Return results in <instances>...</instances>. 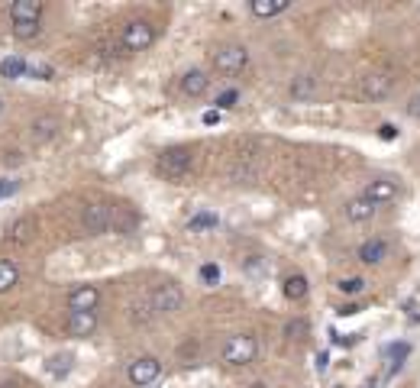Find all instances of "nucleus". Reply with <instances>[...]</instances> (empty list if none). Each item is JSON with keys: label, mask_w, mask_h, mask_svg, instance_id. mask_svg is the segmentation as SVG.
I'll return each mask as SVG.
<instances>
[{"label": "nucleus", "mask_w": 420, "mask_h": 388, "mask_svg": "<svg viewBox=\"0 0 420 388\" xmlns=\"http://www.w3.org/2000/svg\"><path fill=\"white\" fill-rule=\"evenodd\" d=\"M191 168H194V153L188 146H168V149L159 153V159H155V172H159L162 178H168V182L188 178Z\"/></svg>", "instance_id": "nucleus-1"}, {"label": "nucleus", "mask_w": 420, "mask_h": 388, "mask_svg": "<svg viewBox=\"0 0 420 388\" xmlns=\"http://www.w3.org/2000/svg\"><path fill=\"white\" fill-rule=\"evenodd\" d=\"M155 42V26L149 20H130L120 33V46L126 52H145Z\"/></svg>", "instance_id": "nucleus-2"}, {"label": "nucleus", "mask_w": 420, "mask_h": 388, "mask_svg": "<svg viewBox=\"0 0 420 388\" xmlns=\"http://www.w3.org/2000/svg\"><path fill=\"white\" fill-rule=\"evenodd\" d=\"M256 353H259L256 336L252 334H236V336H229L227 346H223V363L227 365H249L252 359H256Z\"/></svg>", "instance_id": "nucleus-3"}, {"label": "nucleus", "mask_w": 420, "mask_h": 388, "mask_svg": "<svg viewBox=\"0 0 420 388\" xmlns=\"http://www.w3.org/2000/svg\"><path fill=\"white\" fill-rule=\"evenodd\" d=\"M210 61H214V69L220 71V75H239V71H246V65H249V49L246 46H220L210 55Z\"/></svg>", "instance_id": "nucleus-4"}, {"label": "nucleus", "mask_w": 420, "mask_h": 388, "mask_svg": "<svg viewBox=\"0 0 420 388\" xmlns=\"http://www.w3.org/2000/svg\"><path fill=\"white\" fill-rule=\"evenodd\" d=\"M184 305V291L178 288L175 282H162L152 288V295H149V307H152V314H175L181 311Z\"/></svg>", "instance_id": "nucleus-5"}, {"label": "nucleus", "mask_w": 420, "mask_h": 388, "mask_svg": "<svg viewBox=\"0 0 420 388\" xmlns=\"http://www.w3.org/2000/svg\"><path fill=\"white\" fill-rule=\"evenodd\" d=\"M391 88H395V78H391L388 71H368V75L359 81V98L375 104V100L388 98Z\"/></svg>", "instance_id": "nucleus-6"}, {"label": "nucleus", "mask_w": 420, "mask_h": 388, "mask_svg": "<svg viewBox=\"0 0 420 388\" xmlns=\"http://www.w3.org/2000/svg\"><path fill=\"white\" fill-rule=\"evenodd\" d=\"M81 223L84 230L91 236H100V233H107L110 227H114V207L107 204H88L81 213Z\"/></svg>", "instance_id": "nucleus-7"}, {"label": "nucleus", "mask_w": 420, "mask_h": 388, "mask_svg": "<svg viewBox=\"0 0 420 388\" xmlns=\"http://www.w3.org/2000/svg\"><path fill=\"white\" fill-rule=\"evenodd\" d=\"M126 375H130L133 385L145 388V385H152V382L162 375V363L155 356H139V359H133V363H130Z\"/></svg>", "instance_id": "nucleus-8"}, {"label": "nucleus", "mask_w": 420, "mask_h": 388, "mask_svg": "<svg viewBox=\"0 0 420 388\" xmlns=\"http://www.w3.org/2000/svg\"><path fill=\"white\" fill-rule=\"evenodd\" d=\"M97 305H100V288H97V285H78V288L68 295L71 314H78V311H97Z\"/></svg>", "instance_id": "nucleus-9"}, {"label": "nucleus", "mask_w": 420, "mask_h": 388, "mask_svg": "<svg viewBox=\"0 0 420 388\" xmlns=\"http://www.w3.org/2000/svg\"><path fill=\"white\" fill-rule=\"evenodd\" d=\"M362 198H368L375 207L391 204V201L397 198V182H391V178H372V182L366 184V194H362Z\"/></svg>", "instance_id": "nucleus-10"}, {"label": "nucleus", "mask_w": 420, "mask_h": 388, "mask_svg": "<svg viewBox=\"0 0 420 388\" xmlns=\"http://www.w3.org/2000/svg\"><path fill=\"white\" fill-rule=\"evenodd\" d=\"M288 91H291V98H294V100L307 104V100L320 98V78H313V75H298V78H291Z\"/></svg>", "instance_id": "nucleus-11"}, {"label": "nucleus", "mask_w": 420, "mask_h": 388, "mask_svg": "<svg viewBox=\"0 0 420 388\" xmlns=\"http://www.w3.org/2000/svg\"><path fill=\"white\" fill-rule=\"evenodd\" d=\"M262 175L259 165H252V155H233V162H229L227 168V178L229 182H256V178Z\"/></svg>", "instance_id": "nucleus-12"}, {"label": "nucleus", "mask_w": 420, "mask_h": 388, "mask_svg": "<svg viewBox=\"0 0 420 388\" xmlns=\"http://www.w3.org/2000/svg\"><path fill=\"white\" fill-rule=\"evenodd\" d=\"M385 256H388V240L385 236H372L359 246V262L362 266H382Z\"/></svg>", "instance_id": "nucleus-13"}, {"label": "nucleus", "mask_w": 420, "mask_h": 388, "mask_svg": "<svg viewBox=\"0 0 420 388\" xmlns=\"http://www.w3.org/2000/svg\"><path fill=\"white\" fill-rule=\"evenodd\" d=\"M181 91L188 94V98H204L207 91H210V75H207L204 69H191L181 75Z\"/></svg>", "instance_id": "nucleus-14"}, {"label": "nucleus", "mask_w": 420, "mask_h": 388, "mask_svg": "<svg viewBox=\"0 0 420 388\" xmlns=\"http://www.w3.org/2000/svg\"><path fill=\"white\" fill-rule=\"evenodd\" d=\"M10 20L13 23H39L42 20V0H16L10 7Z\"/></svg>", "instance_id": "nucleus-15"}, {"label": "nucleus", "mask_w": 420, "mask_h": 388, "mask_svg": "<svg viewBox=\"0 0 420 388\" xmlns=\"http://www.w3.org/2000/svg\"><path fill=\"white\" fill-rule=\"evenodd\" d=\"M97 330V311H78L68 317V334L71 336H91Z\"/></svg>", "instance_id": "nucleus-16"}, {"label": "nucleus", "mask_w": 420, "mask_h": 388, "mask_svg": "<svg viewBox=\"0 0 420 388\" xmlns=\"http://www.w3.org/2000/svg\"><path fill=\"white\" fill-rule=\"evenodd\" d=\"M343 211H346V221H349V223H366V221H372V217H375L378 207H375L368 198H352Z\"/></svg>", "instance_id": "nucleus-17"}, {"label": "nucleus", "mask_w": 420, "mask_h": 388, "mask_svg": "<svg viewBox=\"0 0 420 388\" xmlns=\"http://www.w3.org/2000/svg\"><path fill=\"white\" fill-rule=\"evenodd\" d=\"M249 10L262 20H272V16H282L291 10V0H252Z\"/></svg>", "instance_id": "nucleus-18"}, {"label": "nucleus", "mask_w": 420, "mask_h": 388, "mask_svg": "<svg viewBox=\"0 0 420 388\" xmlns=\"http://www.w3.org/2000/svg\"><path fill=\"white\" fill-rule=\"evenodd\" d=\"M59 136V120L55 117H39L36 123H32V139L36 143H49V139Z\"/></svg>", "instance_id": "nucleus-19"}, {"label": "nucleus", "mask_w": 420, "mask_h": 388, "mask_svg": "<svg viewBox=\"0 0 420 388\" xmlns=\"http://www.w3.org/2000/svg\"><path fill=\"white\" fill-rule=\"evenodd\" d=\"M46 369H49L52 379H65V375L75 369V356H71V353H55V356L46 363Z\"/></svg>", "instance_id": "nucleus-20"}, {"label": "nucleus", "mask_w": 420, "mask_h": 388, "mask_svg": "<svg viewBox=\"0 0 420 388\" xmlns=\"http://www.w3.org/2000/svg\"><path fill=\"white\" fill-rule=\"evenodd\" d=\"M307 278L301 272H294V275H288V278H284V298H288V301H304L307 298Z\"/></svg>", "instance_id": "nucleus-21"}, {"label": "nucleus", "mask_w": 420, "mask_h": 388, "mask_svg": "<svg viewBox=\"0 0 420 388\" xmlns=\"http://www.w3.org/2000/svg\"><path fill=\"white\" fill-rule=\"evenodd\" d=\"M32 233H36V221H32V217H23V221H16L13 227H10L7 240L10 243H30Z\"/></svg>", "instance_id": "nucleus-22"}, {"label": "nucleus", "mask_w": 420, "mask_h": 388, "mask_svg": "<svg viewBox=\"0 0 420 388\" xmlns=\"http://www.w3.org/2000/svg\"><path fill=\"white\" fill-rule=\"evenodd\" d=\"M26 69H30V65H26L20 55H7V59L0 61V75L7 78V81H16V78H23Z\"/></svg>", "instance_id": "nucleus-23"}, {"label": "nucleus", "mask_w": 420, "mask_h": 388, "mask_svg": "<svg viewBox=\"0 0 420 388\" xmlns=\"http://www.w3.org/2000/svg\"><path fill=\"white\" fill-rule=\"evenodd\" d=\"M385 356L391 359V375H395L397 369L404 365V359L411 356V343H407V340H397V343H391L388 350H385Z\"/></svg>", "instance_id": "nucleus-24"}, {"label": "nucleus", "mask_w": 420, "mask_h": 388, "mask_svg": "<svg viewBox=\"0 0 420 388\" xmlns=\"http://www.w3.org/2000/svg\"><path fill=\"white\" fill-rule=\"evenodd\" d=\"M16 282H20V269H16V262L0 259V295H7Z\"/></svg>", "instance_id": "nucleus-25"}, {"label": "nucleus", "mask_w": 420, "mask_h": 388, "mask_svg": "<svg viewBox=\"0 0 420 388\" xmlns=\"http://www.w3.org/2000/svg\"><path fill=\"white\" fill-rule=\"evenodd\" d=\"M336 288L343 291V295H362V291H366V278H362V275H349V278H340Z\"/></svg>", "instance_id": "nucleus-26"}, {"label": "nucleus", "mask_w": 420, "mask_h": 388, "mask_svg": "<svg viewBox=\"0 0 420 388\" xmlns=\"http://www.w3.org/2000/svg\"><path fill=\"white\" fill-rule=\"evenodd\" d=\"M217 223H220V221H217V213L200 211V213H194L191 221H188V227H191V230H214Z\"/></svg>", "instance_id": "nucleus-27"}, {"label": "nucleus", "mask_w": 420, "mask_h": 388, "mask_svg": "<svg viewBox=\"0 0 420 388\" xmlns=\"http://www.w3.org/2000/svg\"><path fill=\"white\" fill-rule=\"evenodd\" d=\"M307 320L304 317H298V320H288V324H284V336H288V340H304L307 336Z\"/></svg>", "instance_id": "nucleus-28"}, {"label": "nucleus", "mask_w": 420, "mask_h": 388, "mask_svg": "<svg viewBox=\"0 0 420 388\" xmlns=\"http://www.w3.org/2000/svg\"><path fill=\"white\" fill-rule=\"evenodd\" d=\"M236 100H239V91H236V88H229V91L217 94L214 110H229V107H236Z\"/></svg>", "instance_id": "nucleus-29"}, {"label": "nucleus", "mask_w": 420, "mask_h": 388, "mask_svg": "<svg viewBox=\"0 0 420 388\" xmlns=\"http://www.w3.org/2000/svg\"><path fill=\"white\" fill-rule=\"evenodd\" d=\"M13 36L16 39H36L39 36V23H13Z\"/></svg>", "instance_id": "nucleus-30"}, {"label": "nucleus", "mask_w": 420, "mask_h": 388, "mask_svg": "<svg viewBox=\"0 0 420 388\" xmlns=\"http://www.w3.org/2000/svg\"><path fill=\"white\" fill-rule=\"evenodd\" d=\"M200 282H204V285H217V282H220V266H214V262L200 266Z\"/></svg>", "instance_id": "nucleus-31"}, {"label": "nucleus", "mask_w": 420, "mask_h": 388, "mask_svg": "<svg viewBox=\"0 0 420 388\" xmlns=\"http://www.w3.org/2000/svg\"><path fill=\"white\" fill-rule=\"evenodd\" d=\"M26 75H32V78H39V81H49V78L55 75L52 69H49V65H42V61H39V65H30V69H26Z\"/></svg>", "instance_id": "nucleus-32"}, {"label": "nucleus", "mask_w": 420, "mask_h": 388, "mask_svg": "<svg viewBox=\"0 0 420 388\" xmlns=\"http://www.w3.org/2000/svg\"><path fill=\"white\" fill-rule=\"evenodd\" d=\"M16 188H20V182H13V178H0V201L10 198V194H16Z\"/></svg>", "instance_id": "nucleus-33"}, {"label": "nucleus", "mask_w": 420, "mask_h": 388, "mask_svg": "<svg viewBox=\"0 0 420 388\" xmlns=\"http://www.w3.org/2000/svg\"><path fill=\"white\" fill-rule=\"evenodd\" d=\"M378 136H382L385 143H391V139H397V127L395 123H382V127H378Z\"/></svg>", "instance_id": "nucleus-34"}, {"label": "nucleus", "mask_w": 420, "mask_h": 388, "mask_svg": "<svg viewBox=\"0 0 420 388\" xmlns=\"http://www.w3.org/2000/svg\"><path fill=\"white\" fill-rule=\"evenodd\" d=\"M313 365H317V372H327V369H330V350L317 353V363H313Z\"/></svg>", "instance_id": "nucleus-35"}, {"label": "nucleus", "mask_w": 420, "mask_h": 388, "mask_svg": "<svg viewBox=\"0 0 420 388\" xmlns=\"http://www.w3.org/2000/svg\"><path fill=\"white\" fill-rule=\"evenodd\" d=\"M362 307L359 305H343V307H336V317H356Z\"/></svg>", "instance_id": "nucleus-36"}, {"label": "nucleus", "mask_w": 420, "mask_h": 388, "mask_svg": "<svg viewBox=\"0 0 420 388\" xmlns=\"http://www.w3.org/2000/svg\"><path fill=\"white\" fill-rule=\"evenodd\" d=\"M407 117L420 120V94H417V98H411V104H407Z\"/></svg>", "instance_id": "nucleus-37"}, {"label": "nucleus", "mask_w": 420, "mask_h": 388, "mask_svg": "<svg viewBox=\"0 0 420 388\" xmlns=\"http://www.w3.org/2000/svg\"><path fill=\"white\" fill-rule=\"evenodd\" d=\"M204 123H207V127H214V123H220V110H207V114H204Z\"/></svg>", "instance_id": "nucleus-38"}, {"label": "nucleus", "mask_w": 420, "mask_h": 388, "mask_svg": "<svg viewBox=\"0 0 420 388\" xmlns=\"http://www.w3.org/2000/svg\"><path fill=\"white\" fill-rule=\"evenodd\" d=\"M0 388H20V385H16V382H4V385H0Z\"/></svg>", "instance_id": "nucleus-39"}, {"label": "nucleus", "mask_w": 420, "mask_h": 388, "mask_svg": "<svg viewBox=\"0 0 420 388\" xmlns=\"http://www.w3.org/2000/svg\"><path fill=\"white\" fill-rule=\"evenodd\" d=\"M252 388H265V382H256V385H252Z\"/></svg>", "instance_id": "nucleus-40"}, {"label": "nucleus", "mask_w": 420, "mask_h": 388, "mask_svg": "<svg viewBox=\"0 0 420 388\" xmlns=\"http://www.w3.org/2000/svg\"><path fill=\"white\" fill-rule=\"evenodd\" d=\"M0 114H4V98H0Z\"/></svg>", "instance_id": "nucleus-41"}, {"label": "nucleus", "mask_w": 420, "mask_h": 388, "mask_svg": "<svg viewBox=\"0 0 420 388\" xmlns=\"http://www.w3.org/2000/svg\"><path fill=\"white\" fill-rule=\"evenodd\" d=\"M368 388H375V385H368Z\"/></svg>", "instance_id": "nucleus-42"}]
</instances>
